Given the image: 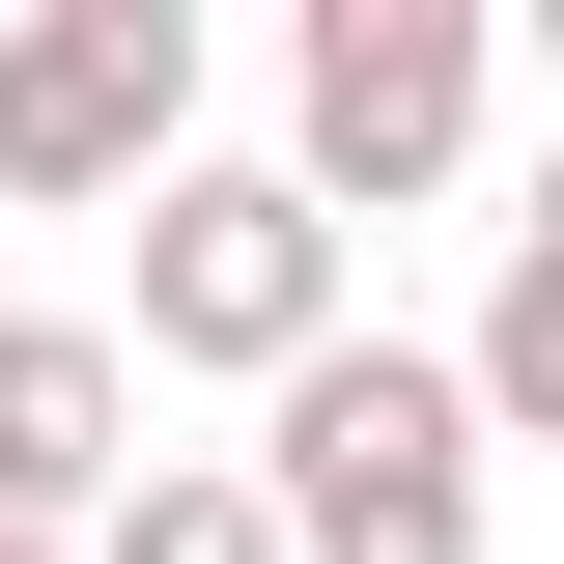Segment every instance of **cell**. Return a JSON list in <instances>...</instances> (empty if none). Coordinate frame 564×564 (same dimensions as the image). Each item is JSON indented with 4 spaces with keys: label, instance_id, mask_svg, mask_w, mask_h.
Instances as JSON below:
<instances>
[{
    "label": "cell",
    "instance_id": "cell-1",
    "mask_svg": "<svg viewBox=\"0 0 564 564\" xmlns=\"http://www.w3.org/2000/svg\"><path fill=\"white\" fill-rule=\"evenodd\" d=\"M480 367L423 339H339L311 395H254V480H282V564H480Z\"/></svg>",
    "mask_w": 564,
    "mask_h": 564
},
{
    "label": "cell",
    "instance_id": "cell-2",
    "mask_svg": "<svg viewBox=\"0 0 564 564\" xmlns=\"http://www.w3.org/2000/svg\"><path fill=\"white\" fill-rule=\"evenodd\" d=\"M141 367L311 395V367H339V198H311V170H170V198H141Z\"/></svg>",
    "mask_w": 564,
    "mask_h": 564
},
{
    "label": "cell",
    "instance_id": "cell-3",
    "mask_svg": "<svg viewBox=\"0 0 564 564\" xmlns=\"http://www.w3.org/2000/svg\"><path fill=\"white\" fill-rule=\"evenodd\" d=\"M480 85H508L480 0H311V29H282V170L395 226V198H452V170H480Z\"/></svg>",
    "mask_w": 564,
    "mask_h": 564
},
{
    "label": "cell",
    "instance_id": "cell-4",
    "mask_svg": "<svg viewBox=\"0 0 564 564\" xmlns=\"http://www.w3.org/2000/svg\"><path fill=\"white\" fill-rule=\"evenodd\" d=\"M198 170V0H29L0 29V198H170Z\"/></svg>",
    "mask_w": 564,
    "mask_h": 564
},
{
    "label": "cell",
    "instance_id": "cell-5",
    "mask_svg": "<svg viewBox=\"0 0 564 564\" xmlns=\"http://www.w3.org/2000/svg\"><path fill=\"white\" fill-rule=\"evenodd\" d=\"M141 508V339L0 311V536H113Z\"/></svg>",
    "mask_w": 564,
    "mask_h": 564
},
{
    "label": "cell",
    "instance_id": "cell-6",
    "mask_svg": "<svg viewBox=\"0 0 564 564\" xmlns=\"http://www.w3.org/2000/svg\"><path fill=\"white\" fill-rule=\"evenodd\" d=\"M85 564H282V480H254V452H141V508Z\"/></svg>",
    "mask_w": 564,
    "mask_h": 564
},
{
    "label": "cell",
    "instance_id": "cell-7",
    "mask_svg": "<svg viewBox=\"0 0 564 564\" xmlns=\"http://www.w3.org/2000/svg\"><path fill=\"white\" fill-rule=\"evenodd\" d=\"M452 367H480L508 452H564V226H508V282H480V339H452Z\"/></svg>",
    "mask_w": 564,
    "mask_h": 564
},
{
    "label": "cell",
    "instance_id": "cell-8",
    "mask_svg": "<svg viewBox=\"0 0 564 564\" xmlns=\"http://www.w3.org/2000/svg\"><path fill=\"white\" fill-rule=\"evenodd\" d=\"M0 564H85V536H0Z\"/></svg>",
    "mask_w": 564,
    "mask_h": 564
},
{
    "label": "cell",
    "instance_id": "cell-9",
    "mask_svg": "<svg viewBox=\"0 0 564 564\" xmlns=\"http://www.w3.org/2000/svg\"><path fill=\"white\" fill-rule=\"evenodd\" d=\"M536 57H564V0H536Z\"/></svg>",
    "mask_w": 564,
    "mask_h": 564
},
{
    "label": "cell",
    "instance_id": "cell-10",
    "mask_svg": "<svg viewBox=\"0 0 564 564\" xmlns=\"http://www.w3.org/2000/svg\"><path fill=\"white\" fill-rule=\"evenodd\" d=\"M536 226H564V170H536Z\"/></svg>",
    "mask_w": 564,
    "mask_h": 564
}]
</instances>
